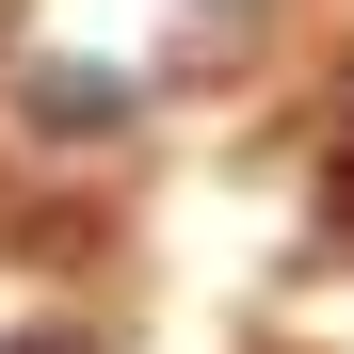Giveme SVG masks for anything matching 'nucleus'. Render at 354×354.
I'll list each match as a JSON object with an SVG mask.
<instances>
[{"label":"nucleus","instance_id":"obj_1","mask_svg":"<svg viewBox=\"0 0 354 354\" xmlns=\"http://www.w3.org/2000/svg\"><path fill=\"white\" fill-rule=\"evenodd\" d=\"M17 113H32L48 145H113V129H129L145 97L113 81V65H32V81H17Z\"/></svg>","mask_w":354,"mask_h":354},{"label":"nucleus","instance_id":"obj_2","mask_svg":"<svg viewBox=\"0 0 354 354\" xmlns=\"http://www.w3.org/2000/svg\"><path fill=\"white\" fill-rule=\"evenodd\" d=\"M0 354H97L81 322H17V338H0Z\"/></svg>","mask_w":354,"mask_h":354},{"label":"nucleus","instance_id":"obj_3","mask_svg":"<svg viewBox=\"0 0 354 354\" xmlns=\"http://www.w3.org/2000/svg\"><path fill=\"white\" fill-rule=\"evenodd\" d=\"M322 209H354V161H338V177H322Z\"/></svg>","mask_w":354,"mask_h":354}]
</instances>
